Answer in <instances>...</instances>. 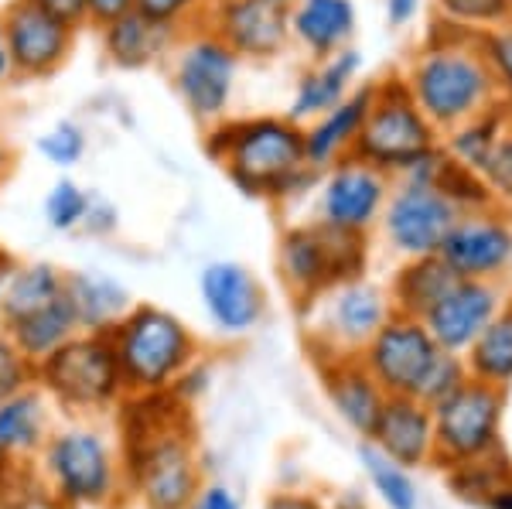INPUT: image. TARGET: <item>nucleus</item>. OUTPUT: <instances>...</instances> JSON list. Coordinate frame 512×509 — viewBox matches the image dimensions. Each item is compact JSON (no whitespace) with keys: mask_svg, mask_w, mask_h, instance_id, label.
I'll return each mask as SVG.
<instances>
[{"mask_svg":"<svg viewBox=\"0 0 512 509\" xmlns=\"http://www.w3.org/2000/svg\"><path fill=\"white\" fill-rule=\"evenodd\" d=\"M277 4H284V7H291V4H294V0H277Z\"/></svg>","mask_w":512,"mask_h":509,"instance_id":"nucleus-55","label":"nucleus"},{"mask_svg":"<svg viewBox=\"0 0 512 509\" xmlns=\"http://www.w3.org/2000/svg\"><path fill=\"white\" fill-rule=\"evenodd\" d=\"M482 48H485V59L492 65V76L499 82V100L512 113V24L485 31Z\"/></svg>","mask_w":512,"mask_h":509,"instance_id":"nucleus-40","label":"nucleus"},{"mask_svg":"<svg viewBox=\"0 0 512 509\" xmlns=\"http://www.w3.org/2000/svg\"><path fill=\"white\" fill-rule=\"evenodd\" d=\"M482 182L489 188L492 202L495 205H509L512 209V120L506 123V130L499 134V141H495L489 161L482 164Z\"/></svg>","mask_w":512,"mask_h":509,"instance_id":"nucleus-38","label":"nucleus"},{"mask_svg":"<svg viewBox=\"0 0 512 509\" xmlns=\"http://www.w3.org/2000/svg\"><path fill=\"white\" fill-rule=\"evenodd\" d=\"M437 144H441V134L420 113V106L407 93L400 76L373 82V100H369L366 123H362L352 147L355 158L373 164L383 175L400 178L424 154H431Z\"/></svg>","mask_w":512,"mask_h":509,"instance_id":"nucleus-5","label":"nucleus"},{"mask_svg":"<svg viewBox=\"0 0 512 509\" xmlns=\"http://www.w3.org/2000/svg\"><path fill=\"white\" fill-rule=\"evenodd\" d=\"M420 4H424V0H386V4H383L386 24L396 28V31L407 28V24H414L417 14H420Z\"/></svg>","mask_w":512,"mask_h":509,"instance_id":"nucleus-46","label":"nucleus"},{"mask_svg":"<svg viewBox=\"0 0 512 509\" xmlns=\"http://www.w3.org/2000/svg\"><path fill=\"white\" fill-rule=\"evenodd\" d=\"M393 178L355 154L321 168L315 185V223L335 233L369 236L390 199Z\"/></svg>","mask_w":512,"mask_h":509,"instance_id":"nucleus-7","label":"nucleus"},{"mask_svg":"<svg viewBox=\"0 0 512 509\" xmlns=\"http://www.w3.org/2000/svg\"><path fill=\"white\" fill-rule=\"evenodd\" d=\"M431 185L441 188V195L458 212H475V209H489V205H495L489 188L482 182V175L472 168H465V164L451 161L448 154H444V147H441V158L434 164Z\"/></svg>","mask_w":512,"mask_h":509,"instance_id":"nucleus-33","label":"nucleus"},{"mask_svg":"<svg viewBox=\"0 0 512 509\" xmlns=\"http://www.w3.org/2000/svg\"><path fill=\"white\" fill-rule=\"evenodd\" d=\"M202 144L246 199L291 202L318 185L321 171L304 154V127L287 113H229L205 127Z\"/></svg>","mask_w":512,"mask_h":509,"instance_id":"nucleus-1","label":"nucleus"},{"mask_svg":"<svg viewBox=\"0 0 512 509\" xmlns=\"http://www.w3.org/2000/svg\"><path fill=\"white\" fill-rule=\"evenodd\" d=\"M441 346L420 318L410 315H390L379 332L369 339L362 366L373 373V380L393 397H417L427 369L434 366Z\"/></svg>","mask_w":512,"mask_h":509,"instance_id":"nucleus-10","label":"nucleus"},{"mask_svg":"<svg viewBox=\"0 0 512 509\" xmlns=\"http://www.w3.org/2000/svg\"><path fill=\"white\" fill-rule=\"evenodd\" d=\"M140 489L154 509H185L195 492L192 458L178 441H164L151 448L140 469Z\"/></svg>","mask_w":512,"mask_h":509,"instance_id":"nucleus-25","label":"nucleus"},{"mask_svg":"<svg viewBox=\"0 0 512 509\" xmlns=\"http://www.w3.org/2000/svg\"><path fill=\"white\" fill-rule=\"evenodd\" d=\"M509 24H512V21H509Z\"/></svg>","mask_w":512,"mask_h":509,"instance_id":"nucleus-56","label":"nucleus"},{"mask_svg":"<svg viewBox=\"0 0 512 509\" xmlns=\"http://www.w3.org/2000/svg\"><path fill=\"white\" fill-rule=\"evenodd\" d=\"M202 24L226 41L239 62H274L291 48V14L277 0H222Z\"/></svg>","mask_w":512,"mask_h":509,"instance_id":"nucleus-12","label":"nucleus"},{"mask_svg":"<svg viewBox=\"0 0 512 509\" xmlns=\"http://www.w3.org/2000/svg\"><path fill=\"white\" fill-rule=\"evenodd\" d=\"M41 11H48L52 18H59L72 28H86V0H31Z\"/></svg>","mask_w":512,"mask_h":509,"instance_id":"nucleus-45","label":"nucleus"},{"mask_svg":"<svg viewBox=\"0 0 512 509\" xmlns=\"http://www.w3.org/2000/svg\"><path fill=\"white\" fill-rule=\"evenodd\" d=\"M86 151H89V134L79 120H55L38 137V154L59 171H72L86 158Z\"/></svg>","mask_w":512,"mask_h":509,"instance_id":"nucleus-36","label":"nucleus"},{"mask_svg":"<svg viewBox=\"0 0 512 509\" xmlns=\"http://www.w3.org/2000/svg\"><path fill=\"white\" fill-rule=\"evenodd\" d=\"M48 465L55 472V482L76 503H96L110 489V455L103 441L89 431H69L48 451Z\"/></svg>","mask_w":512,"mask_h":509,"instance_id":"nucleus-20","label":"nucleus"},{"mask_svg":"<svg viewBox=\"0 0 512 509\" xmlns=\"http://www.w3.org/2000/svg\"><path fill=\"white\" fill-rule=\"evenodd\" d=\"M328 393H332L335 407L342 410V417L352 424L355 431L373 434L379 410H383V387L373 380L366 366L359 363H342L335 366V373L328 376Z\"/></svg>","mask_w":512,"mask_h":509,"instance_id":"nucleus-29","label":"nucleus"},{"mask_svg":"<svg viewBox=\"0 0 512 509\" xmlns=\"http://www.w3.org/2000/svg\"><path fill=\"white\" fill-rule=\"evenodd\" d=\"M137 7V0H86V24L89 28H106L110 21L123 18Z\"/></svg>","mask_w":512,"mask_h":509,"instance_id":"nucleus-44","label":"nucleus"},{"mask_svg":"<svg viewBox=\"0 0 512 509\" xmlns=\"http://www.w3.org/2000/svg\"><path fill=\"white\" fill-rule=\"evenodd\" d=\"M198 298L222 335H246L267 311V291L250 267L236 260H212L198 270Z\"/></svg>","mask_w":512,"mask_h":509,"instance_id":"nucleus-14","label":"nucleus"},{"mask_svg":"<svg viewBox=\"0 0 512 509\" xmlns=\"http://www.w3.org/2000/svg\"><path fill=\"white\" fill-rule=\"evenodd\" d=\"M499 407H502V397L492 383L465 380L458 390L434 404L437 441L458 458L478 455V451H485L492 445L495 424H499Z\"/></svg>","mask_w":512,"mask_h":509,"instance_id":"nucleus-15","label":"nucleus"},{"mask_svg":"<svg viewBox=\"0 0 512 509\" xmlns=\"http://www.w3.org/2000/svg\"><path fill=\"white\" fill-rule=\"evenodd\" d=\"M362 462H366L369 475H373L376 489L383 492V499L390 509H417V489L410 482V475L393 462L390 455H383L379 448L366 445L362 448Z\"/></svg>","mask_w":512,"mask_h":509,"instance_id":"nucleus-37","label":"nucleus"},{"mask_svg":"<svg viewBox=\"0 0 512 509\" xmlns=\"http://www.w3.org/2000/svg\"><path fill=\"white\" fill-rule=\"evenodd\" d=\"M277 264L287 287L301 298H318L328 287L362 277L366 270V236L335 233L318 223L284 229Z\"/></svg>","mask_w":512,"mask_h":509,"instance_id":"nucleus-6","label":"nucleus"},{"mask_svg":"<svg viewBox=\"0 0 512 509\" xmlns=\"http://www.w3.org/2000/svg\"><path fill=\"white\" fill-rule=\"evenodd\" d=\"M461 383H465V363L458 359V352L441 349L434 359V366L427 369L424 383H420L417 400H424V404H437V400H444L448 393L458 390Z\"/></svg>","mask_w":512,"mask_h":509,"instance_id":"nucleus-39","label":"nucleus"},{"mask_svg":"<svg viewBox=\"0 0 512 509\" xmlns=\"http://www.w3.org/2000/svg\"><path fill=\"white\" fill-rule=\"evenodd\" d=\"M472 352V373L485 383L512 380V308L499 311L489 325L478 332V339L468 346Z\"/></svg>","mask_w":512,"mask_h":509,"instance_id":"nucleus-31","label":"nucleus"},{"mask_svg":"<svg viewBox=\"0 0 512 509\" xmlns=\"http://www.w3.org/2000/svg\"><path fill=\"white\" fill-rule=\"evenodd\" d=\"M362 69H366V55H362L355 45L328 55V59L311 62L294 82L291 103H287V117L304 127V123L321 117L325 110H332L335 103H342L345 96L359 86Z\"/></svg>","mask_w":512,"mask_h":509,"instance_id":"nucleus-18","label":"nucleus"},{"mask_svg":"<svg viewBox=\"0 0 512 509\" xmlns=\"http://www.w3.org/2000/svg\"><path fill=\"white\" fill-rule=\"evenodd\" d=\"M454 284H458V274H454L437 253L410 257L407 264L400 267V274L393 277V287H390L393 311L396 315L424 318Z\"/></svg>","mask_w":512,"mask_h":509,"instance_id":"nucleus-26","label":"nucleus"},{"mask_svg":"<svg viewBox=\"0 0 512 509\" xmlns=\"http://www.w3.org/2000/svg\"><path fill=\"white\" fill-rule=\"evenodd\" d=\"M0 28H4L14 79L45 82L59 76L76 52L79 28L52 18L31 0H7V7L0 11Z\"/></svg>","mask_w":512,"mask_h":509,"instance_id":"nucleus-8","label":"nucleus"},{"mask_svg":"<svg viewBox=\"0 0 512 509\" xmlns=\"http://www.w3.org/2000/svg\"><path fill=\"white\" fill-rule=\"evenodd\" d=\"M31 366L28 359L21 356V349L11 342V335H0V400L11 397V393L24 390L31 376Z\"/></svg>","mask_w":512,"mask_h":509,"instance_id":"nucleus-42","label":"nucleus"},{"mask_svg":"<svg viewBox=\"0 0 512 509\" xmlns=\"http://www.w3.org/2000/svg\"><path fill=\"white\" fill-rule=\"evenodd\" d=\"M437 257L465 281H492L512 264V226L499 205L461 212Z\"/></svg>","mask_w":512,"mask_h":509,"instance_id":"nucleus-13","label":"nucleus"},{"mask_svg":"<svg viewBox=\"0 0 512 509\" xmlns=\"http://www.w3.org/2000/svg\"><path fill=\"white\" fill-rule=\"evenodd\" d=\"M181 31L144 18L140 11H130L123 18L110 21L99 28V48H103L106 62L120 72H144L154 65H164L175 48Z\"/></svg>","mask_w":512,"mask_h":509,"instance_id":"nucleus-19","label":"nucleus"},{"mask_svg":"<svg viewBox=\"0 0 512 509\" xmlns=\"http://www.w3.org/2000/svg\"><path fill=\"white\" fill-rule=\"evenodd\" d=\"M499 311V287L492 281H465V277H458V284L420 322L427 325V332L434 335V342L441 349L465 352Z\"/></svg>","mask_w":512,"mask_h":509,"instance_id":"nucleus-16","label":"nucleus"},{"mask_svg":"<svg viewBox=\"0 0 512 509\" xmlns=\"http://www.w3.org/2000/svg\"><path fill=\"white\" fill-rule=\"evenodd\" d=\"M267 509H315V506L304 503V499H274Z\"/></svg>","mask_w":512,"mask_h":509,"instance_id":"nucleus-50","label":"nucleus"},{"mask_svg":"<svg viewBox=\"0 0 512 509\" xmlns=\"http://www.w3.org/2000/svg\"><path fill=\"white\" fill-rule=\"evenodd\" d=\"M11 82H14V69H11V55H7L4 28H0V89H7Z\"/></svg>","mask_w":512,"mask_h":509,"instance_id":"nucleus-48","label":"nucleus"},{"mask_svg":"<svg viewBox=\"0 0 512 509\" xmlns=\"http://www.w3.org/2000/svg\"><path fill=\"white\" fill-rule=\"evenodd\" d=\"M11 267V264H7ZM7 267H0V298H4V277H7ZM0 325H4V301H0Z\"/></svg>","mask_w":512,"mask_h":509,"instance_id":"nucleus-51","label":"nucleus"},{"mask_svg":"<svg viewBox=\"0 0 512 509\" xmlns=\"http://www.w3.org/2000/svg\"><path fill=\"white\" fill-rule=\"evenodd\" d=\"M458 216L461 212L444 199L441 188L414 182V178H393L390 199L379 216V229H383L386 243L410 260L441 250L444 236L451 233Z\"/></svg>","mask_w":512,"mask_h":509,"instance_id":"nucleus-9","label":"nucleus"},{"mask_svg":"<svg viewBox=\"0 0 512 509\" xmlns=\"http://www.w3.org/2000/svg\"><path fill=\"white\" fill-rule=\"evenodd\" d=\"M117 226H120V209L113 205L106 195H96V192H89V205H86V216H82V233H89V236H110V233H117Z\"/></svg>","mask_w":512,"mask_h":509,"instance_id":"nucleus-43","label":"nucleus"},{"mask_svg":"<svg viewBox=\"0 0 512 509\" xmlns=\"http://www.w3.org/2000/svg\"><path fill=\"white\" fill-rule=\"evenodd\" d=\"M509 120H512V113L499 103V106H492V110H485L482 117L458 123V127L448 130V134H441L444 154H448L451 161L465 164V168L482 171V164L489 161L492 147L499 141L502 130H506Z\"/></svg>","mask_w":512,"mask_h":509,"instance_id":"nucleus-30","label":"nucleus"},{"mask_svg":"<svg viewBox=\"0 0 512 509\" xmlns=\"http://www.w3.org/2000/svg\"><path fill=\"white\" fill-rule=\"evenodd\" d=\"M86 205H89V188H82L76 178L62 175L45 192L41 212H45L48 229H55V233H76L82 226V216H86Z\"/></svg>","mask_w":512,"mask_h":509,"instance_id":"nucleus-35","label":"nucleus"},{"mask_svg":"<svg viewBox=\"0 0 512 509\" xmlns=\"http://www.w3.org/2000/svg\"><path fill=\"white\" fill-rule=\"evenodd\" d=\"M325 294V328L335 342H345L352 349H366L369 339L390 322L393 301L379 284L366 281V277H352Z\"/></svg>","mask_w":512,"mask_h":509,"instance_id":"nucleus-17","label":"nucleus"},{"mask_svg":"<svg viewBox=\"0 0 512 509\" xmlns=\"http://www.w3.org/2000/svg\"><path fill=\"white\" fill-rule=\"evenodd\" d=\"M41 434V400L38 393L18 390L0 400V455L35 448Z\"/></svg>","mask_w":512,"mask_h":509,"instance_id":"nucleus-32","label":"nucleus"},{"mask_svg":"<svg viewBox=\"0 0 512 509\" xmlns=\"http://www.w3.org/2000/svg\"><path fill=\"white\" fill-rule=\"evenodd\" d=\"M11 168H14V151H11V144L4 141V134H0V182L11 175Z\"/></svg>","mask_w":512,"mask_h":509,"instance_id":"nucleus-49","label":"nucleus"},{"mask_svg":"<svg viewBox=\"0 0 512 509\" xmlns=\"http://www.w3.org/2000/svg\"><path fill=\"white\" fill-rule=\"evenodd\" d=\"M198 509H236V499L226 489H209Z\"/></svg>","mask_w":512,"mask_h":509,"instance_id":"nucleus-47","label":"nucleus"},{"mask_svg":"<svg viewBox=\"0 0 512 509\" xmlns=\"http://www.w3.org/2000/svg\"><path fill=\"white\" fill-rule=\"evenodd\" d=\"M400 79L437 134H448L458 123L482 117L502 103L482 35L454 28L448 21H437L427 31L424 45L414 52Z\"/></svg>","mask_w":512,"mask_h":509,"instance_id":"nucleus-2","label":"nucleus"},{"mask_svg":"<svg viewBox=\"0 0 512 509\" xmlns=\"http://www.w3.org/2000/svg\"><path fill=\"white\" fill-rule=\"evenodd\" d=\"M65 298L72 301L79 332H89V335H106L130 308H134L127 287H123L117 277L103 274V270H76V274H65Z\"/></svg>","mask_w":512,"mask_h":509,"instance_id":"nucleus-23","label":"nucleus"},{"mask_svg":"<svg viewBox=\"0 0 512 509\" xmlns=\"http://www.w3.org/2000/svg\"><path fill=\"white\" fill-rule=\"evenodd\" d=\"M373 438H379V451L393 462L414 465L427 455V445L434 438V421L427 414V404L417 397H393L383 400Z\"/></svg>","mask_w":512,"mask_h":509,"instance_id":"nucleus-24","label":"nucleus"},{"mask_svg":"<svg viewBox=\"0 0 512 509\" xmlns=\"http://www.w3.org/2000/svg\"><path fill=\"white\" fill-rule=\"evenodd\" d=\"M205 4V11H209V7H216V4H222V0H202Z\"/></svg>","mask_w":512,"mask_h":509,"instance_id":"nucleus-53","label":"nucleus"},{"mask_svg":"<svg viewBox=\"0 0 512 509\" xmlns=\"http://www.w3.org/2000/svg\"><path fill=\"white\" fill-rule=\"evenodd\" d=\"M65 291V274L55 264H11L4 277V325L35 315Z\"/></svg>","mask_w":512,"mask_h":509,"instance_id":"nucleus-28","label":"nucleus"},{"mask_svg":"<svg viewBox=\"0 0 512 509\" xmlns=\"http://www.w3.org/2000/svg\"><path fill=\"white\" fill-rule=\"evenodd\" d=\"M434 7L441 21L475 35L506 28L512 21V0H434Z\"/></svg>","mask_w":512,"mask_h":509,"instance_id":"nucleus-34","label":"nucleus"},{"mask_svg":"<svg viewBox=\"0 0 512 509\" xmlns=\"http://www.w3.org/2000/svg\"><path fill=\"white\" fill-rule=\"evenodd\" d=\"M7 335H11V342L21 349V356L38 366L45 356H52L55 349L65 346L72 335H79V322H76V311H72V301L65 298V291H62L52 305H45L28 318H21V322L7 325Z\"/></svg>","mask_w":512,"mask_h":509,"instance_id":"nucleus-27","label":"nucleus"},{"mask_svg":"<svg viewBox=\"0 0 512 509\" xmlns=\"http://www.w3.org/2000/svg\"><path fill=\"white\" fill-rule=\"evenodd\" d=\"M287 14H291V45L301 48L311 62L349 48L359 28L352 0H294Z\"/></svg>","mask_w":512,"mask_h":509,"instance_id":"nucleus-21","label":"nucleus"},{"mask_svg":"<svg viewBox=\"0 0 512 509\" xmlns=\"http://www.w3.org/2000/svg\"><path fill=\"white\" fill-rule=\"evenodd\" d=\"M120 380L137 390H161L192 363L195 335L178 315L158 305H134L106 332Z\"/></svg>","mask_w":512,"mask_h":509,"instance_id":"nucleus-4","label":"nucleus"},{"mask_svg":"<svg viewBox=\"0 0 512 509\" xmlns=\"http://www.w3.org/2000/svg\"><path fill=\"white\" fill-rule=\"evenodd\" d=\"M168 82L198 127L226 120L239 89V55L205 24L185 28L168 55Z\"/></svg>","mask_w":512,"mask_h":509,"instance_id":"nucleus-3","label":"nucleus"},{"mask_svg":"<svg viewBox=\"0 0 512 509\" xmlns=\"http://www.w3.org/2000/svg\"><path fill=\"white\" fill-rule=\"evenodd\" d=\"M369 100H373V82L355 86L342 103H335L332 110L304 123V154L318 171L352 154L355 137H359L362 123H366Z\"/></svg>","mask_w":512,"mask_h":509,"instance_id":"nucleus-22","label":"nucleus"},{"mask_svg":"<svg viewBox=\"0 0 512 509\" xmlns=\"http://www.w3.org/2000/svg\"><path fill=\"white\" fill-rule=\"evenodd\" d=\"M134 11H140L144 18H151L158 24H168V28H175V31L202 24L205 18L202 0H137Z\"/></svg>","mask_w":512,"mask_h":509,"instance_id":"nucleus-41","label":"nucleus"},{"mask_svg":"<svg viewBox=\"0 0 512 509\" xmlns=\"http://www.w3.org/2000/svg\"><path fill=\"white\" fill-rule=\"evenodd\" d=\"M41 380L69 404H106L120 390V366L106 335L79 332L38 363Z\"/></svg>","mask_w":512,"mask_h":509,"instance_id":"nucleus-11","label":"nucleus"},{"mask_svg":"<svg viewBox=\"0 0 512 509\" xmlns=\"http://www.w3.org/2000/svg\"><path fill=\"white\" fill-rule=\"evenodd\" d=\"M495 506H499V509H512V496H506V499H495Z\"/></svg>","mask_w":512,"mask_h":509,"instance_id":"nucleus-52","label":"nucleus"},{"mask_svg":"<svg viewBox=\"0 0 512 509\" xmlns=\"http://www.w3.org/2000/svg\"><path fill=\"white\" fill-rule=\"evenodd\" d=\"M7 264H11V260H7V253L0 250V267H7Z\"/></svg>","mask_w":512,"mask_h":509,"instance_id":"nucleus-54","label":"nucleus"}]
</instances>
